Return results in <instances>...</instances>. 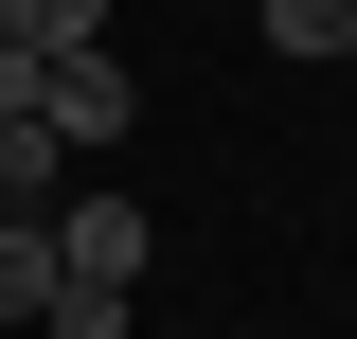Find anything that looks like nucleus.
<instances>
[{
	"label": "nucleus",
	"instance_id": "1",
	"mask_svg": "<svg viewBox=\"0 0 357 339\" xmlns=\"http://www.w3.org/2000/svg\"><path fill=\"white\" fill-rule=\"evenodd\" d=\"M143 250H161V232H143L126 197H72V214H54V303H36V322H54V339H126Z\"/></svg>",
	"mask_w": 357,
	"mask_h": 339
},
{
	"label": "nucleus",
	"instance_id": "2",
	"mask_svg": "<svg viewBox=\"0 0 357 339\" xmlns=\"http://www.w3.org/2000/svg\"><path fill=\"white\" fill-rule=\"evenodd\" d=\"M126 107H143V89H126V54H107V36L36 54V126H54V143H126Z\"/></svg>",
	"mask_w": 357,
	"mask_h": 339
},
{
	"label": "nucleus",
	"instance_id": "3",
	"mask_svg": "<svg viewBox=\"0 0 357 339\" xmlns=\"http://www.w3.org/2000/svg\"><path fill=\"white\" fill-rule=\"evenodd\" d=\"M36 303H54V214L0 197V322H36Z\"/></svg>",
	"mask_w": 357,
	"mask_h": 339
},
{
	"label": "nucleus",
	"instance_id": "4",
	"mask_svg": "<svg viewBox=\"0 0 357 339\" xmlns=\"http://www.w3.org/2000/svg\"><path fill=\"white\" fill-rule=\"evenodd\" d=\"M0 36L18 54H72V36H107V0H0Z\"/></svg>",
	"mask_w": 357,
	"mask_h": 339
},
{
	"label": "nucleus",
	"instance_id": "5",
	"mask_svg": "<svg viewBox=\"0 0 357 339\" xmlns=\"http://www.w3.org/2000/svg\"><path fill=\"white\" fill-rule=\"evenodd\" d=\"M268 54H357V0H268Z\"/></svg>",
	"mask_w": 357,
	"mask_h": 339
},
{
	"label": "nucleus",
	"instance_id": "6",
	"mask_svg": "<svg viewBox=\"0 0 357 339\" xmlns=\"http://www.w3.org/2000/svg\"><path fill=\"white\" fill-rule=\"evenodd\" d=\"M36 179H54V126H36V107H0V197H36Z\"/></svg>",
	"mask_w": 357,
	"mask_h": 339
}]
</instances>
